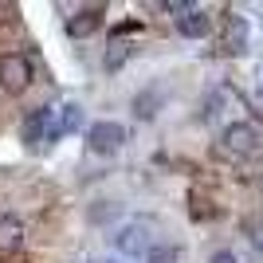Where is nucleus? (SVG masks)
Here are the masks:
<instances>
[{
  "label": "nucleus",
  "mask_w": 263,
  "mask_h": 263,
  "mask_svg": "<svg viewBox=\"0 0 263 263\" xmlns=\"http://www.w3.org/2000/svg\"><path fill=\"white\" fill-rule=\"evenodd\" d=\"M110 263H122V259H110Z\"/></svg>",
  "instance_id": "dca6fc26"
},
{
  "label": "nucleus",
  "mask_w": 263,
  "mask_h": 263,
  "mask_svg": "<svg viewBox=\"0 0 263 263\" xmlns=\"http://www.w3.org/2000/svg\"><path fill=\"white\" fill-rule=\"evenodd\" d=\"M259 130H255L252 122H232V126H224V134H220V149L232 157H255L259 154Z\"/></svg>",
  "instance_id": "f03ea898"
},
{
  "label": "nucleus",
  "mask_w": 263,
  "mask_h": 263,
  "mask_svg": "<svg viewBox=\"0 0 263 263\" xmlns=\"http://www.w3.org/2000/svg\"><path fill=\"white\" fill-rule=\"evenodd\" d=\"M224 47H228V51H236V55L248 47V20H243V16H236V12H232L228 24H224Z\"/></svg>",
  "instance_id": "9d476101"
},
{
  "label": "nucleus",
  "mask_w": 263,
  "mask_h": 263,
  "mask_svg": "<svg viewBox=\"0 0 263 263\" xmlns=\"http://www.w3.org/2000/svg\"><path fill=\"white\" fill-rule=\"evenodd\" d=\"M181 252H177L173 243H154L149 252H145V263H177Z\"/></svg>",
  "instance_id": "ddd939ff"
},
{
  "label": "nucleus",
  "mask_w": 263,
  "mask_h": 263,
  "mask_svg": "<svg viewBox=\"0 0 263 263\" xmlns=\"http://www.w3.org/2000/svg\"><path fill=\"white\" fill-rule=\"evenodd\" d=\"M20 243H24V220L12 212H0V255L16 252Z\"/></svg>",
  "instance_id": "6e6552de"
},
{
  "label": "nucleus",
  "mask_w": 263,
  "mask_h": 263,
  "mask_svg": "<svg viewBox=\"0 0 263 263\" xmlns=\"http://www.w3.org/2000/svg\"><path fill=\"white\" fill-rule=\"evenodd\" d=\"M79 126H83V106H79V102H63V110H59L55 126L47 130V142H59L63 134H75Z\"/></svg>",
  "instance_id": "0eeeda50"
},
{
  "label": "nucleus",
  "mask_w": 263,
  "mask_h": 263,
  "mask_svg": "<svg viewBox=\"0 0 263 263\" xmlns=\"http://www.w3.org/2000/svg\"><path fill=\"white\" fill-rule=\"evenodd\" d=\"M248 240H252V248L263 255V220H252V224H248Z\"/></svg>",
  "instance_id": "4468645a"
},
{
  "label": "nucleus",
  "mask_w": 263,
  "mask_h": 263,
  "mask_svg": "<svg viewBox=\"0 0 263 263\" xmlns=\"http://www.w3.org/2000/svg\"><path fill=\"white\" fill-rule=\"evenodd\" d=\"M212 20H209V12L197 8V4H189L181 16H177V32L185 35V40H200V35H209Z\"/></svg>",
  "instance_id": "423d86ee"
},
{
  "label": "nucleus",
  "mask_w": 263,
  "mask_h": 263,
  "mask_svg": "<svg viewBox=\"0 0 263 263\" xmlns=\"http://www.w3.org/2000/svg\"><path fill=\"white\" fill-rule=\"evenodd\" d=\"M157 110H161V95L157 90H142V95H134V114L142 122L157 118Z\"/></svg>",
  "instance_id": "9b49d317"
},
{
  "label": "nucleus",
  "mask_w": 263,
  "mask_h": 263,
  "mask_svg": "<svg viewBox=\"0 0 263 263\" xmlns=\"http://www.w3.org/2000/svg\"><path fill=\"white\" fill-rule=\"evenodd\" d=\"M126 59H130V44L114 35V40H110V47H106V71H118Z\"/></svg>",
  "instance_id": "f8f14e48"
},
{
  "label": "nucleus",
  "mask_w": 263,
  "mask_h": 263,
  "mask_svg": "<svg viewBox=\"0 0 263 263\" xmlns=\"http://www.w3.org/2000/svg\"><path fill=\"white\" fill-rule=\"evenodd\" d=\"M47 122H51V106H40V110H32L28 118H24V142L32 145V142H44L47 138Z\"/></svg>",
  "instance_id": "1a4fd4ad"
},
{
  "label": "nucleus",
  "mask_w": 263,
  "mask_h": 263,
  "mask_svg": "<svg viewBox=\"0 0 263 263\" xmlns=\"http://www.w3.org/2000/svg\"><path fill=\"white\" fill-rule=\"evenodd\" d=\"M102 28V4H95V8H79L71 20H67V35L71 40H87V35H95Z\"/></svg>",
  "instance_id": "39448f33"
},
{
  "label": "nucleus",
  "mask_w": 263,
  "mask_h": 263,
  "mask_svg": "<svg viewBox=\"0 0 263 263\" xmlns=\"http://www.w3.org/2000/svg\"><path fill=\"white\" fill-rule=\"evenodd\" d=\"M209 263H240V259H236V255H232V252H216V255H212Z\"/></svg>",
  "instance_id": "2eb2a0df"
},
{
  "label": "nucleus",
  "mask_w": 263,
  "mask_h": 263,
  "mask_svg": "<svg viewBox=\"0 0 263 263\" xmlns=\"http://www.w3.org/2000/svg\"><path fill=\"white\" fill-rule=\"evenodd\" d=\"M114 248H118L126 259H138V255H145L154 243H149V224L145 220H134V224H126V228L114 236Z\"/></svg>",
  "instance_id": "7ed1b4c3"
},
{
  "label": "nucleus",
  "mask_w": 263,
  "mask_h": 263,
  "mask_svg": "<svg viewBox=\"0 0 263 263\" xmlns=\"http://www.w3.org/2000/svg\"><path fill=\"white\" fill-rule=\"evenodd\" d=\"M122 142H126V126H118V122H95L87 130V145L95 154H114V149H122Z\"/></svg>",
  "instance_id": "20e7f679"
},
{
  "label": "nucleus",
  "mask_w": 263,
  "mask_h": 263,
  "mask_svg": "<svg viewBox=\"0 0 263 263\" xmlns=\"http://www.w3.org/2000/svg\"><path fill=\"white\" fill-rule=\"evenodd\" d=\"M35 79V67L28 55L20 51H4L0 55V90H8V95H24V90L32 87Z\"/></svg>",
  "instance_id": "f257e3e1"
}]
</instances>
